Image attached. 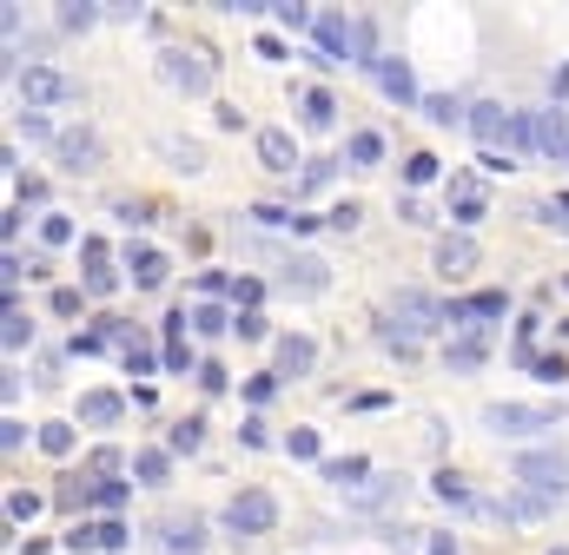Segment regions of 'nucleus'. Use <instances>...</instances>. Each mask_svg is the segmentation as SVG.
I'll return each instance as SVG.
<instances>
[{
	"mask_svg": "<svg viewBox=\"0 0 569 555\" xmlns=\"http://www.w3.org/2000/svg\"><path fill=\"white\" fill-rule=\"evenodd\" d=\"M199 543H206V536H199V523H192V516L166 530V549H172V555H199Z\"/></svg>",
	"mask_w": 569,
	"mask_h": 555,
	"instance_id": "393cba45",
	"label": "nucleus"
},
{
	"mask_svg": "<svg viewBox=\"0 0 569 555\" xmlns=\"http://www.w3.org/2000/svg\"><path fill=\"white\" fill-rule=\"evenodd\" d=\"M93 20H99V7H93V0H66V7H60V26H66V33H86Z\"/></svg>",
	"mask_w": 569,
	"mask_h": 555,
	"instance_id": "a878e982",
	"label": "nucleus"
},
{
	"mask_svg": "<svg viewBox=\"0 0 569 555\" xmlns=\"http://www.w3.org/2000/svg\"><path fill=\"white\" fill-rule=\"evenodd\" d=\"M259 53H265V60H285V53H292V46H285V40H278V33H259Z\"/></svg>",
	"mask_w": 569,
	"mask_h": 555,
	"instance_id": "37998d69",
	"label": "nucleus"
},
{
	"mask_svg": "<svg viewBox=\"0 0 569 555\" xmlns=\"http://www.w3.org/2000/svg\"><path fill=\"white\" fill-rule=\"evenodd\" d=\"M133 477H139V483H166V477H172V450H139V457H133Z\"/></svg>",
	"mask_w": 569,
	"mask_h": 555,
	"instance_id": "412c9836",
	"label": "nucleus"
},
{
	"mask_svg": "<svg viewBox=\"0 0 569 555\" xmlns=\"http://www.w3.org/2000/svg\"><path fill=\"white\" fill-rule=\"evenodd\" d=\"M358 477H371V463H365V457H331V463H325V483H338V490H351Z\"/></svg>",
	"mask_w": 569,
	"mask_h": 555,
	"instance_id": "5701e85b",
	"label": "nucleus"
},
{
	"mask_svg": "<svg viewBox=\"0 0 569 555\" xmlns=\"http://www.w3.org/2000/svg\"><path fill=\"white\" fill-rule=\"evenodd\" d=\"M550 555H569V549H550Z\"/></svg>",
	"mask_w": 569,
	"mask_h": 555,
	"instance_id": "de8ad7c7",
	"label": "nucleus"
},
{
	"mask_svg": "<svg viewBox=\"0 0 569 555\" xmlns=\"http://www.w3.org/2000/svg\"><path fill=\"white\" fill-rule=\"evenodd\" d=\"M424 119H431V126H457V119H471V113H464L451 93H424Z\"/></svg>",
	"mask_w": 569,
	"mask_h": 555,
	"instance_id": "4be33fe9",
	"label": "nucleus"
},
{
	"mask_svg": "<svg viewBox=\"0 0 569 555\" xmlns=\"http://www.w3.org/2000/svg\"><path fill=\"white\" fill-rule=\"evenodd\" d=\"M192 331H199V338H225V331H232V318H225L219 305H199V311H192Z\"/></svg>",
	"mask_w": 569,
	"mask_h": 555,
	"instance_id": "cd10ccee",
	"label": "nucleus"
},
{
	"mask_svg": "<svg viewBox=\"0 0 569 555\" xmlns=\"http://www.w3.org/2000/svg\"><path fill=\"white\" fill-rule=\"evenodd\" d=\"M126 417V397H113V391H86L80 397V424H93V430H113Z\"/></svg>",
	"mask_w": 569,
	"mask_h": 555,
	"instance_id": "9b49d317",
	"label": "nucleus"
},
{
	"mask_svg": "<svg viewBox=\"0 0 569 555\" xmlns=\"http://www.w3.org/2000/svg\"><path fill=\"white\" fill-rule=\"evenodd\" d=\"M259 159H265L272 172H292V166H298V146H292V132H285V126H265V132H259Z\"/></svg>",
	"mask_w": 569,
	"mask_h": 555,
	"instance_id": "ddd939ff",
	"label": "nucleus"
},
{
	"mask_svg": "<svg viewBox=\"0 0 569 555\" xmlns=\"http://www.w3.org/2000/svg\"><path fill=\"white\" fill-rule=\"evenodd\" d=\"M431 490H438V497H444V503H457V510H464V503H471V483H464V477H457V470H444V477H438V483H431Z\"/></svg>",
	"mask_w": 569,
	"mask_h": 555,
	"instance_id": "473e14b6",
	"label": "nucleus"
},
{
	"mask_svg": "<svg viewBox=\"0 0 569 555\" xmlns=\"http://www.w3.org/2000/svg\"><path fill=\"white\" fill-rule=\"evenodd\" d=\"M557 424H563L557 404H491L484 410V430H497V437H537V430H557Z\"/></svg>",
	"mask_w": 569,
	"mask_h": 555,
	"instance_id": "f03ea898",
	"label": "nucleus"
},
{
	"mask_svg": "<svg viewBox=\"0 0 569 555\" xmlns=\"http://www.w3.org/2000/svg\"><path fill=\"white\" fill-rule=\"evenodd\" d=\"M13 86H20V106H27V113H46V106H66V99H73V79H66L60 66H40V60H27V66L13 73Z\"/></svg>",
	"mask_w": 569,
	"mask_h": 555,
	"instance_id": "f257e3e1",
	"label": "nucleus"
},
{
	"mask_svg": "<svg viewBox=\"0 0 569 555\" xmlns=\"http://www.w3.org/2000/svg\"><path fill=\"white\" fill-rule=\"evenodd\" d=\"M477 364H484V344L477 338H457L451 344V371H477Z\"/></svg>",
	"mask_w": 569,
	"mask_h": 555,
	"instance_id": "2f4dec72",
	"label": "nucleus"
},
{
	"mask_svg": "<svg viewBox=\"0 0 569 555\" xmlns=\"http://www.w3.org/2000/svg\"><path fill=\"white\" fill-rule=\"evenodd\" d=\"M504 311H510V298H504V291H477V298L451 305V324H457V318H504Z\"/></svg>",
	"mask_w": 569,
	"mask_h": 555,
	"instance_id": "dca6fc26",
	"label": "nucleus"
},
{
	"mask_svg": "<svg viewBox=\"0 0 569 555\" xmlns=\"http://www.w3.org/2000/svg\"><path fill=\"white\" fill-rule=\"evenodd\" d=\"M345 152H351V166H378V159H384V139H378V132H351Z\"/></svg>",
	"mask_w": 569,
	"mask_h": 555,
	"instance_id": "bb28decb",
	"label": "nucleus"
},
{
	"mask_svg": "<svg viewBox=\"0 0 569 555\" xmlns=\"http://www.w3.org/2000/svg\"><path fill=\"white\" fill-rule=\"evenodd\" d=\"M272 13H278L285 26H318V13H312V7H298V0H278Z\"/></svg>",
	"mask_w": 569,
	"mask_h": 555,
	"instance_id": "f704fd0d",
	"label": "nucleus"
},
{
	"mask_svg": "<svg viewBox=\"0 0 569 555\" xmlns=\"http://www.w3.org/2000/svg\"><path fill=\"white\" fill-rule=\"evenodd\" d=\"M272 377H312V364H318V344L305 338V331H292V338H278V351H272Z\"/></svg>",
	"mask_w": 569,
	"mask_h": 555,
	"instance_id": "1a4fd4ad",
	"label": "nucleus"
},
{
	"mask_svg": "<svg viewBox=\"0 0 569 555\" xmlns=\"http://www.w3.org/2000/svg\"><path fill=\"white\" fill-rule=\"evenodd\" d=\"M391 324H404V338L418 344V338L444 331V324H451V311H444L431 291H398V298H391Z\"/></svg>",
	"mask_w": 569,
	"mask_h": 555,
	"instance_id": "7ed1b4c3",
	"label": "nucleus"
},
{
	"mask_svg": "<svg viewBox=\"0 0 569 555\" xmlns=\"http://www.w3.org/2000/svg\"><path fill=\"white\" fill-rule=\"evenodd\" d=\"M7 516H13V523H33V516H40V497L13 490V497H7Z\"/></svg>",
	"mask_w": 569,
	"mask_h": 555,
	"instance_id": "c9c22d12",
	"label": "nucleus"
},
{
	"mask_svg": "<svg viewBox=\"0 0 569 555\" xmlns=\"http://www.w3.org/2000/svg\"><path fill=\"white\" fill-rule=\"evenodd\" d=\"M404 179H411V185H431V179H438V159H431V152H411V159H404Z\"/></svg>",
	"mask_w": 569,
	"mask_h": 555,
	"instance_id": "72a5a7b5",
	"label": "nucleus"
},
{
	"mask_svg": "<svg viewBox=\"0 0 569 555\" xmlns=\"http://www.w3.org/2000/svg\"><path fill=\"white\" fill-rule=\"evenodd\" d=\"M285 285H298V291H325V265H318V258H285Z\"/></svg>",
	"mask_w": 569,
	"mask_h": 555,
	"instance_id": "6ab92c4d",
	"label": "nucleus"
},
{
	"mask_svg": "<svg viewBox=\"0 0 569 555\" xmlns=\"http://www.w3.org/2000/svg\"><path fill=\"white\" fill-rule=\"evenodd\" d=\"M20 444H27V424H20V417H7V424H0V450H20Z\"/></svg>",
	"mask_w": 569,
	"mask_h": 555,
	"instance_id": "79ce46f5",
	"label": "nucleus"
},
{
	"mask_svg": "<svg viewBox=\"0 0 569 555\" xmlns=\"http://www.w3.org/2000/svg\"><path fill=\"white\" fill-rule=\"evenodd\" d=\"M285 450H292V457H318V430H292Z\"/></svg>",
	"mask_w": 569,
	"mask_h": 555,
	"instance_id": "e433bc0d",
	"label": "nucleus"
},
{
	"mask_svg": "<svg viewBox=\"0 0 569 555\" xmlns=\"http://www.w3.org/2000/svg\"><path fill=\"white\" fill-rule=\"evenodd\" d=\"M93 503H99V510H119V503H126V483H113V477H106V483L93 490Z\"/></svg>",
	"mask_w": 569,
	"mask_h": 555,
	"instance_id": "4c0bfd02",
	"label": "nucleus"
},
{
	"mask_svg": "<svg viewBox=\"0 0 569 555\" xmlns=\"http://www.w3.org/2000/svg\"><path fill=\"white\" fill-rule=\"evenodd\" d=\"M438 271H451V278H464V271H477V245L457 232V238H438Z\"/></svg>",
	"mask_w": 569,
	"mask_h": 555,
	"instance_id": "4468645a",
	"label": "nucleus"
},
{
	"mask_svg": "<svg viewBox=\"0 0 569 555\" xmlns=\"http://www.w3.org/2000/svg\"><path fill=\"white\" fill-rule=\"evenodd\" d=\"M378 86L398 99V106H411V99H424L418 93V79H411V60H378Z\"/></svg>",
	"mask_w": 569,
	"mask_h": 555,
	"instance_id": "f8f14e48",
	"label": "nucleus"
},
{
	"mask_svg": "<svg viewBox=\"0 0 569 555\" xmlns=\"http://www.w3.org/2000/svg\"><path fill=\"white\" fill-rule=\"evenodd\" d=\"M199 444H206V417H179V424H172V437H166V450H172V457H192Z\"/></svg>",
	"mask_w": 569,
	"mask_h": 555,
	"instance_id": "f3484780",
	"label": "nucleus"
},
{
	"mask_svg": "<svg viewBox=\"0 0 569 555\" xmlns=\"http://www.w3.org/2000/svg\"><path fill=\"white\" fill-rule=\"evenodd\" d=\"M99 549H126V530L119 523H99Z\"/></svg>",
	"mask_w": 569,
	"mask_h": 555,
	"instance_id": "a18cd8bd",
	"label": "nucleus"
},
{
	"mask_svg": "<svg viewBox=\"0 0 569 555\" xmlns=\"http://www.w3.org/2000/svg\"><path fill=\"white\" fill-rule=\"evenodd\" d=\"M0 344H7V351H20V344H33V318H27L20 305H7V318H0Z\"/></svg>",
	"mask_w": 569,
	"mask_h": 555,
	"instance_id": "aec40b11",
	"label": "nucleus"
},
{
	"mask_svg": "<svg viewBox=\"0 0 569 555\" xmlns=\"http://www.w3.org/2000/svg\"><path fill=\"white\" fill-rule=\"evenodd\" d=\"M530 152H569V119L563 113H530Z\"/></svg>",
	"mask_w": 569,
	"mask_h": 555,
	"instance_id": "9d476101",
	"label": "nucleus"
},
{
	"mask_svg": "<svg viewBox=\"0 0 569 555\" xmlns=\"http://www.w3.org/2000/svg\"><path fill=\"white\" fill-rule=\"evenodd\" d=\"M451 205H457V218H484V185L457 179V185H451Z\"/></svg>",
	"mask_w": 569,
	"mask_h": 555,
	"instance_id": "b1692460",
	"label": "nucleus"
},
{
	"mask_svg": "<svg viewBox=\"0 0 569 555\" xmlns=\"http://www.w3.org/2000/svg\"><path fill=\"white\" fill-rule=\"evenodd\" d=\"M159 79H166L172 93H186V99H199V93L212 86V66H206L199 53H186V46H166V53H159Z\"/></svg>",
	"mask_w": 569,
	"mask_h": 555,
	"instance_id": "39448f33",
	"label": "nucleus"
},
{
	"mask_svg": "<svg viewBox=\"0 0 569 555\" xmlns=\"http://www.w3.org/2000/svg\"><path fill=\"white\" fill-rule=\"evenodd\" d=\"M331 113H338V106H331V93H325V86H312V93H305V126H331Z\"/></svg>",
	"mask_w": 569,
	"mask_h": 555,
	"instance_id": "c756f323",
	"label": "nucleus"
},
{
	"mask_svg": "<svg viewBox=\"0 0 569 555\" xmlns=\"http://www.w3.org/2000/svg\"><path fill=\"white\" fill-rule=\"evenodd\" d=\"M80 258H86V291H99V298H106V291L119 285V278L106 271V245H99V238H86V245H80Z\"/></svg>",
	"mask_w": 569,
	"mask_h": 555,
	"instance_id": "2eb2a0df",
	"label": "nucleus"
},
{
	"mask_svg": "<svg viewBox=\"0 0 569 555\" xmlns=\"http://www.w3.org/2000/svg\"><path fill=\"white\" fill-rule=\"evenodd\" d=\"M133 285L139 291H159L166 285V258L159 252H133Z\"/></svg>",
	"mask_w": 569,
	"mask_h": 555,
	"instance_id": "a211bd4d",
	"label": "nucleus"
},
{
	"mask_svg": "<svg viewBox=\"0 0 569 555\" xmlns=\"http://www.w3.org/2000/svg\"><path fill=\"white\" fill-rule=\"evenodd\" d=\"M318 46H325V66H345V53H358V20L345 13H318Z\"/></svg>",
	"mask_w": 569,
	"mask_h": 555,
	"instance_id": "0eeeda50",
	"label": "nucleus"
},
{
	"mask_svg": "<svg viewBox=\"0 0 569 555\" xmlns=\"http://www.w3.org/2000/svg\"><path fill=\"white\" fill-rule=\"evenodd\" d=\"M232 331H239V338H265V318H259V311H239Z\"/></svg>",
	"mask_w": 569,
	"mask_h": 555,
	"instance_id": "ea45409f",
	"label": "nucleus"
},
{
	"mask_svg": "<svg viewBox=\"0 0 569 555\" xmlns=\"http://www.w3.org/2000/svg\"><path fill=\"white\" fill-rule=\"evenodd\" d=\"M517 483H530L537 497H563L569 490V457L563 450H524V457H517Z\"/></svg>",
	"mask_w": 569,
	"mask_h": 555,
	"instance_id": "20e7f679",
	"label": "nucleus"
},
{
	"mask_svg": "<svg viewBox=\"0 0 569 555\" xmlns=\"http://www.w3.org/2000/svg\"><path fill=\"white\" fill-rule=\"evenodd\" d=\"M40 238H46V245H73V218H66V212H46V218H40Z\"/></svg>",
	"mask_w": 569,
	"mask_h": 555,
	"instance_id": "7c9ffc66",
	"label": "nucleus"
},
{
	"mask_svg": "<svg viewBox=\"0 0 569 555\" xmlns=\"http://www.w3.org/2000/svg\"><path fill=\"white\" fill-rule=\"evenodd\" d=\"M272 523H278V503H272L265 490H239V497L225 503V530H232V536H265Z\"/></svg>",
	"mask_w": 569,
	"mask_h": 555,
	"instance_id": "423d86ee",
	"label": "nucleus"
},
{
	"mask_svg": "<svg viewBox=\"0 0 569 555\" xmlns=\"http://www.w3.org/2000/svg\"><path fill=\"white\" fill-rule=\"evenodd\" d=\"M53 159H60L66 172H93V166H99V132H86V126L60 132V139H53Z\"/></svg>",
	"mask_w": 569,
	"mask_h": 555,
	"instance_id": "6e6552de",
	"label": "nucleus"
},
{
	"mask_svg": "<svg viewBox=\"0 0 569 555\" xmlns=\"http://www.w3.org/2000/svg\"><path fill=\"white\" fill-rule=\"evenodd\" d=\"M166 364H172V371H186V364H192V351H186V338H172V344H166Z\"/></svg>",
	"mask_w": 569,
	"mask_h": 555,
	"instance_id": "c03bdc74",
	"label": "nucleus"
},
{
	"mask_svg": "<svg viewBox=\"0 0 569 555\" xmlns=\"http://www.w3.org/2000/svg\"><path fill=\"white\" fill-rule=\"evenodd\" d=\"M126 371L146 377V371H152V351H146V344H126Z\"/></svg>",
	"mask_w": 569,
	"mask_h": 555,
	"instance_id": "a19ab883",
	"label": "nucleus"
},
{
	"mask_svg": "<svg viewBox=\"0 0 569 555\" xmlns=\"http://www.w3.org/2000/svg\"><path fill=\"white\" fill-rule=\"evenodd\" d=\"M20 132H27V139H46L53 126H46V113H20ZM53 139H60V132H53Z\"/></svg>",
	"mask_w": 569,
	"mask_h": 555,
	"instance_id": "58836bf2",
	"label": "nucleus"
},
{
	"mask_svg": "<svg viewBox=\"0 0 569 555\" xmlns=\"http://www.w3.org/2000/svg\"><path fill=\"white\" fill-rule=\"evenodd\" d=\"M431 555H457V543L451 536H431Z\"/></svg>",
	"mask_w": 569,
	"mask_h": 555,
	"instance_id": "49530a36",
	"label": "nucleus"
},
{
	"mask_svg": "<svg viewBox=\"0 0 569 555\" xmlns=\"http://www.w3.org/2000/svg\"><path fill=\"white\" fill-rule=\"evenodd\" d=\"M40 450L46 457H73V424H40Z\"/></svg>",
	"mask_w": 569,
	"mask_h": 555,
	"instance_id": "c85d7f7f",
	"label": "nucleus"
}]
</instances>
